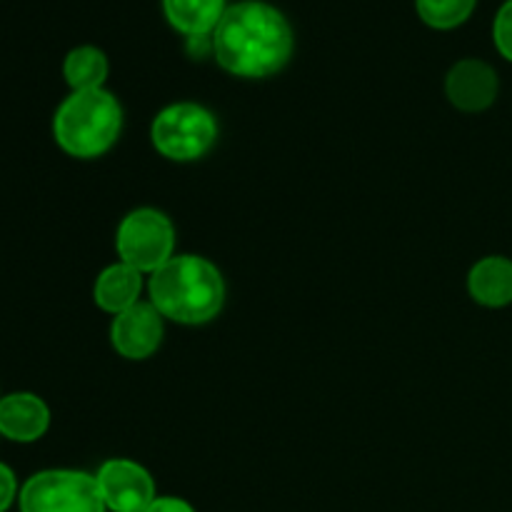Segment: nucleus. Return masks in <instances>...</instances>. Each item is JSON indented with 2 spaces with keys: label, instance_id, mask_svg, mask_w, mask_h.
Listing matches in <instances>:
<instances>
[{
  "label": "nucleus",
  "instance_id": "15",
  "mask_svg": "<svg viewBox=\"0 0 512 512\" xmlns=\"http://www.w3.org/2000/svg\"><path fill=\"white\" fill-rule=\"evenodd\" d=\"M478 0H415L418 15L430 28L450 30L463 25L473 15Z\"/></svg>",
  "mask_w": 512,
  "mask_h": 512
},
{
  "label": "nucleus",
  "instance_id": "9",
  "mask_svg": "<svg viewBox=\"0 0 512 512\" xmlns=\"http://www.w3.org/2000/svg\"><path fill=\"white\" fill-rule=\"evenodd\" d=\"M498 73L493 65L478 58H465L450 68L445 80L448 100L465 113H480L488 110L498 98Z\"/></svg>",
  "mask_w": 512,
  "mask_h": 512
},
{
  "label": "nucleus",
  "instance_id": "14",
  "mask_svg": "<svg viewBox=\"0 0 512 512\" xmlns=\"http://www.w3.org/2000/svg\"><path fill=\"white\" fill-rule=\"evenodd\" d=\"M63 75L73 93L98 90L103 88L105 78H108V58H105L103 50L93 48V45H80V48L70 50L68 58H65Z\"/></svg>",
  "mask_w": 512,
  "mask_h": 512
},
{
  "label": "nucleus",
  "instance_id": "13",
  "mask_svg": "<svg viewBox=\"0 0 512 512\" xmlns=\"http://www.w3.org/2000/svg\"><path fill=\"white\" fill-rule=\"evenodd\" d=\"M165 18L188 38L213 35L225 15V0H163Z\"/></svg>",
  "mask_w": 512,
  "mask_h": 512
},
{
  "label": "nucleus",
  "instance_id": "16",
  "mask_svg": "<svg viewBox=\"0 0 512 512\" xmlns=\"http://www.w3.org/2000/svg\"><path fill=\"white\" fill-rule=\"evenodd\" d=\"M493 40L495 48L500 50V55L512 63V0H505V3L500 5L498 15H495Z\"/></svg>",
  "mask_w": 512,
  "mask_h": 512
},
{
  "label": "nucleus",
  "instance_id": "3",
  "mask_svg": "<svg viewBox=\"0 0 512 512\" xmlns=\"http://www.w3.org/2000/svg\"><path fill=\"white\" fill-rule=\"evenodd\" d=\"M123 128V108L108 90H78L60 103L53 135L73 158H98L108 153Z\"/></svg>",
  "mask_w": 512,
  "mask_h": 512
},
{
  "label": "nucleus",
  "instance_id": "11",
  "mask_svg": "<svg viewBox=\"0 0 512 512\" xmlns=\"http://www.w3.org/2000/svg\"><path fill=\"white\" fill-rule=\"evenodd\" d=\"M468 290L475 303L485 308H505L512 303V260L488 255L470 268Z\"/></svg>",
  "mask_w": 512,
  "mask_h": 512
},
{
  "label": "nucleus",
  "instance_id": "4",
  "mask_svg": "<svg viewBox=\"0 0 512 512\" xmlns=\"http://www.w3.org/2000/svg\"><path fill=\"white\" fill-rule=\"evenodd\" d=\"M155 150L175 163H190L208 153L218 140L213 113L198 103H175L160 110L150 125Z\"/></svg>",
  "mask_w": 512,
  "mask_h": 512
},
{
  "label": "nucleus",
  "instance_id": "6",
  "mask_svg": "<svg viewBox=\"0 0 512 512\" xmlns=\"http://www.w3.org/2000/svg\"><path fill=\"white\" fill-rule=\"evenodd\" d=\"M115 248L123 263L133 265L140 273H155L173 258L175 228L160 210L138 208L118 225Z\"/></svg>",
  "mask_w": 512,
  "mask_h": 512
},
{
  "label": "nucleus",
  "instance_id": "12",
  "mask_svg": "<svg viewBox=\"0 0 512 512\" xmlns=\"http://www.w3.org/2000/svg\"><path fill=\"white\" fill-rule=\"evenodd\" d=\"M140 290H143V273L128 263H115L98 275L93 298L100 310L120 315L140 303Z\"/></svg>",
  "mask_w": 512,
  "mask_h": 512
},
{
  "label": "nucleus",
  "instance_id": "10",
  "mask_svg": "<svg viewBox=\"0 0 512 512\" xmlns=\"http://www.w3.org/2000/svg\"><path fill=\"white\" fill-rule=\"evenodd\" d=\"M50 425V410L38 395L13 393L0 398V435L15 443H35Z\"/></svg>",
  "mask_w": 512,
  "mask_h": 512
},
{
  "label": "nucleus",
  "instance_id": "17",
  "mask_svg": "<svg viewBox=\"0 0 512 512\" xmlns=\"http://www.w3.org/2000/svg\"><path fill=\"white\" fill-rule=\"evenodd\" d=\"M15 493H18V483H15L13 470L0 463V512H5L13 505Z\"/></svg>",
  "mask_w": 512,
  "mask_h": 512
},
{
  "label": "nucleus",
  "instance_id": "1",
  "mask_svg": "<svg viewBox=\"0 0 512 512\" xmlns=\"http://www.w3.org/2000/svg\"><path fill=\"white\" fill-rule=\"evenodd\" d=\"M213 55L238 78H268L293 55V30L273 5L243 0L230 5L213 30Z\"/></svg>",
  "mask_w": 512,
  "mask_h": 512
},
{
  "label": "nucleus",
  "instance_id": "5",
  "mask_svg": "<svg viewBox=\"0 0 512 512\" xmlns=\"http://www.w3.org/2000/svg\"><path fill=\"white\" fill-rule=\"evenodd\" d=\"M20 512H105L95 475L43 470L20 488Z\"/></svg>",
  "mask_w": 512,
  "mask_h": 512
},
{
  "label": "nucleus",
  "instance_id": "7",
  "mask_svg": "<svg viewBox=\"0 0 512 512\" xmlns=\"http://www.w3.org/2000/svg\"><path fill=\"white\" fill-rule=\"evenodd\" d=\"M98 488L105 508L113 512H145L155 500V483L143 465L113 458L100 465Z\"/></svg>",
  "mask_w": 512,
  "mask_h": 512
},
{
  "label": "nucleus",
  "instance_id": "8",
  "mask_svg": "<svg viewBox=\"0 0 512 512\" xmlns=\"http://www.w3.org/2000/svg\"><path fill=\"white\" fill-rule=\"evenodd\" d=\"M163 340V315L153 303H135L125 313L115 315L110 325V343L123 358L145 360L158 350Z\"/></svg>",
  "mask_w": 512,
  "mask_h": 512
},
{
  "label": "nucleus",
  "instance_id": "2",
  "mask_svg": "<svg viewBox=\"0 0 512 512\" xmlns=\"http://www.w3.org/2000/svg\"><path fill=\"white\" fill-rule=\"evenodd\" d=\"M148 290L158 313L183 325L208 323L225 303L223 275L198 255H173L150 275Z\"/></svg>",
  "mask_w": 512,
  "mask_h": 512
},
{
  "label": "nucleus",
  "instance_id": "18",
  "mask_svg": "<svg viewBox=\"0 0 512 512\" xmlns=\"http://www.w3.org/2000/svg\"><path fill=\"white\" fill-rule=\"evenodd\" d=\"M145 512H195V510H193V505L185 503V500L170 498L168 495V498H155Z\"/></svg>",
  "mask_w": 512,
  "mask_h": 512
}]
</instances>
